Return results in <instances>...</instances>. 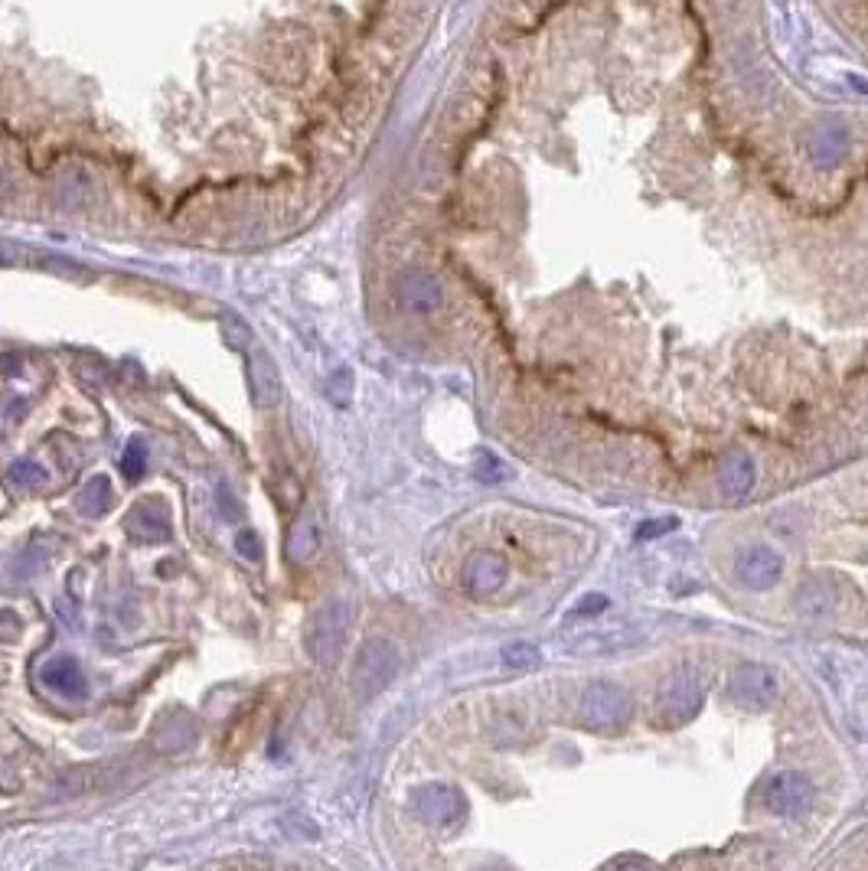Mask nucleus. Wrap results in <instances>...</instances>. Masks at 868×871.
<instances>
[{"label": "nucleus", "instance_id": "obj_19", "mask_svg": "<svg viewBox=\"0 0 868 871\" xmlns=\"http://www.w3.org/2000/svg\"><path fill=\"white\" fill-rule=\"evenodd\" d=\"M7 480L14 483L17 490H40L43 483L49 480L46 470L36 464V460H14L7 470Z\"/></svg>", "mask_w": 868, "mask_h": 871}, {"label": "nucleus", "instance_id": "obj_5", "mask_svg": "<svg viewBox=\"0 0 868 871\" xmlns=\"http://www.w3.org/2000/svg\"><path fill=\"white\" fill-rule=\"evenodd\" d=\"M702 702V686L699 679L689 673V669H682V673H676L673 679L666 682L663 692L656 695V721H663V725L676 728L682 725L692 712L699 708Z\"/></svg>", "mask_w": 868, "mask_h": 871}, {"label": "nucleus", "instance_id": "obj_14", "mask_svg": "<svg viewBox=\"0 0 868 871\" xmlns=\"http://www.w3.org/2000/svg\"><path fill=\"white\" fill-rule=\"evenodd\" d=\"M412 806L428 819V823H451V819L461 816L464 803L461 796H457L454 790L448 787H421L415 796H412Z\"/></svg>", "mask_w": 868, "mask_h": 871}, {"label": "nucleus", "instance_id": "obj_9", "mask_svg": "<svg viewBox=\"0 0 868 871\" xmlns=\"http://www.w3.org/2000/svg\"><path fill=\"white\" fill-rule=\"evenodd\" d=\"M124 529H128L134 539L164 542L170 535V509H167V503L157 500V496H147V500L134 503L131 513L124 516Z\"/></svg>", "mask_w": 868, "mask_h": 871}, {"label": "nucleus", "instance_id": "obj_7", "mask_svg": "<svg viewBox=\"0 0 868 871\" xmlns=\"http://www.w3.org/2000/svg\"><path fill=\"white\" fill-rule=\"evenodd\" d=\"M738 581L744 584V588L751 591H764L771 588V584L780 581V575H784V558H780L777 549H771V545H748L741 555H738Z\"/></svg>", "mask_w": 868, "mask_h": 871}, {"label": "nucleus", "instance_id": "obj_2", "mask_svg": "<svg viewBox=\"0 0 868 871\" xmlns=\"http://www.w3.org/2000/svg\"><path fill=\"white\" fill-rule=\"evenodd\" d=\"M402 669L399 646L386 637H372L359 646L353 663V689L359 699H376L382 689H389Z\"/></svg>", "mask_w": 868, "mask_h": 871}, {"label": "nucleus", "instance_id": "obj_6", "mask_svg": "<svg viewBox=\"0 0 868 871\" xmlns=\"http://www.w3.org/2000/svg\"><path fill=\"white\" fill-rule=\"evenodd\" d=\"M764 806L774 816H803L813 806V783L803 774H777L764 790Z\"/></svg>", "mask_w": 868, "mask_h": 871}, {"label": "nucleus", "instance_id": "obj_23", "mask_svg": "<svg viewBox=\"0 0 868 871\" xmlns=\"http://www.w3.org/2000/svg\"><path fill=\"white\" fill-rule=\"evenodd\" d=\"M503 663L510 669H529V666L539 663V650H536V646H529V643H513V646H506V650H503Z\"/></svg>", "mask_w": 868, "mask_h": 871}, {"label": "nucleus", "instance_id": "obj_20", "mask_svg": "<svg viewBox=\"0 0 868 871\" xmlns=\"http://www.w3.org/2000/svg\"><path fill=\"white\" fill-rule=\"evenodd\" d=\"M219 330H222V337H226V343L232 346V350H252L255 333L239 314H222L219 317Z\"/></svg>", "mask_w": 868, "mask_h": 871}, {"label": "nucleus", "instance_id": "obj_1", "mask_svg": "<svg viewBox=\"0 0 868 871\" xmlns=\"http://www.w3.org/2000/svg\"><path fill=\"white\" fill-rule=\"evenodd\" d=\"M353 611L346 601L330 597L307 620V653L317 666H333L343 653L346 633H350Z\"/></svg>", "mask_w": 868, "mask_h": 871}, {"label": "nucleus", "instance_id": "obj_18", "mask_svg": "<svg viewBox=\"0 0 868 871\" xmlns=\"http://www.w3.org/2000/svg\"><path fill=\"white\" fill-rule=\"evenodd\" d=\"M637 643V633L630 630H611V633H585L575 650L578 653H614V650H624V646Z\"/></svg>", "mask_w": 868, "mask_h": 871}, {"label": "nucleus", "instance_id": "obj_12", "mask_svg": "<svg viewBox=\"0 0 868 871\" xmlns=\"http://www.w3.org/2000/svg\"><path fill=\"white\" fill-rule=\"evenodd\" d=\"M320 545V522H317V513L314 509H301V513L294 516L291 529H288V539H284V555L291 558V562H310Z\"/></svg>", "mask_w": 868, "mask_h": 871}, {"label": "nucleus", "instance_id": "obj_24", "mask_svg": "<svg viewBox=\"0 0 868 871\" xmlns=\"http://www.w3.org/2000/svg\"><path fill=\"white\" fill-rule=\"evenodd\" d=\"M235 549H239V555L248 558V562H262V542H258V535L252 529L235 535Z\"/></svg>", "mask_w": 868, "mask_h": 871}, {"label": "nucleus", "instance_id": "obj_8", "mask_svg": "<svg viewBox=\"0 0 868 871\" xmlns=\"http://www.w3.org/2000/svg\"><path fill=\"white\" fill-rule=\"evenodd\" d=\"M248 385H252V402L258 408H275L284 395V382H281L275 356L262 350V346L248 356Z\"/></svg>", "mask_w": 868, "mask_h": 871}, {"label": "nucleus", "instance_id": "obj_10", "mask_svg": "<svg viewBox=\"0 0 868 871\" xmlns=\"http://www.w3.org/2000/svg\"><path fill=\"white\" fill-rule=\"evenodd\" d=\"M731 695H735V702L744 705V708H767L774 699H777V682L774 676L767 673L764 666H741L735 673V682H731Z\"/></svg>", "mask_w": 868, "mask_h": 871}, {"label": "nucleus", "instance_id": "obj_11", "mask_svg": "<svg viewBox=\"0 0 868 871\" xmlns=\"http://www.w3.org/2000/svg\"><path fill=\"white\" fill-rule=\"evenodd\" d=\"M506 581V562L503 555L496 552H477L467 558V568H464V584L470 594L477 597H487L493 591H500Z\"/></svg>", "mask_w": 868, "mask_h": 871}, {"label": "nucleus", "instance_id": "obj_26", "mask_svg": "<svg viewBox=\"0 0 868 871\" xmlns=\"http://www.w3.org/2000/svg\"><path fill=\"white\" fill-rule=\"evenodd\" d=\"M604 607H607V597L604 594H588L585 601L578 604L575 614H598V611H604Z\"/></svg>", "mask_w": 868, "mask_h": 871}, {"label": "nucleus", "instance_id": "obj_22", "mask_svg": "<svg viewBox=\"0 0 868 871\" xmlns=\"http://www.w3.org/2000/svg\"><path fill=\"white\" fill-rule=\"evenodd\" d=\"M823 588L826 584L823 581H810L806 584V588L800 591V607L806 614H813V617H826V614H833V607H836V594H823Z\"/></svg>", "mask_w": 868, "mask_h": 871}, {"label": "nucleus", "instance_id": "obj_13", "mask_svg": "<svg viewBox=\"0 0 868 871\" xmlns=\"http://www.w3.org/2000/svg\"><path fill=\"white\" fill-rule=\"evenodd\" d=\"M40 676H43V682H46L49 689L62 692L66 699H85V695H89V682H85L82 666L72 656L49 659Z\"/></svg>", "mask_w": 868, "mask_h": 871}, {"label": "nucleus", "instance_id": "obj_4", "mask_svg": "<svg viewBox=\"0 0 868 871\" xmlns=\"http://www.w3.org/2000/svg\"><path fill=\"white\" fill-rule=\"evenodd\" d=\"M395 301H399V307L408 310V314L428 317L444 301L441 281L425 268H405L399 271V278H395Z\"/></svg>", "mask_w": 868, "mask_h": 871}, {"label": "nucleus", "instance_id": "obj_21", "mask_svg": "<svg viewBox=\"0 0 868 871\" xmlns=\"http://www.w3.org/2000/svg\"><path fill=\"white\" fill-rule=\"evenodd\" d=\"M121 474L128 483H138L147 474V444L141 438H131L121 457Z\"/></svg>", "mask_w": 868, "mask_h": 871}, {"label": "nucleus", "instance_id": "obj_15", "mask_svg": "<svg viewBox=\"0 0 868 871\" xmlns=\"http://www.w3.org/2000/svg\"><path fill=\"white\" fill-rule=\"evenodd\" d=\"M754 480H758V470H754V460L744 451L728 454L722 470H718V487L725 496H748Z\"/></svg>", "mask_w": 868, "mask_h": 871}, {"label": "nucleus", "instance_id": "obj_17", "mask_svg": "<svg viewBox=\"0 0 868 871\" xmlns=\"http://www.w3.org/2000/svg\"><path fill=\"white\" fill-rule=\"evenodd\" d=\"M111 503H115V493H111L108 477H92V480L82 487L79 500H76L79 513H82V516H92V519H95V516H105L108 509H111Z\"/></svg>", "mask_w": 868, "mask_h": 871}, {"label": "nucleus", "instance_id": "obj_25", "mask_svg": "<svg viewBox=\"0 0 868 871\" xmlns=\"http://www.w3.org/2000/svg\"><path fill=\"white\" fill-rule=\"evenodd\" d=\"M676 529V519H653V526H643L637 532V539H653V535H663V532H673Z\"/></svg>", "mask_w": 868, "mask_h": 871}, {"label": "nucleus", "instance_id": "obj_27", "mask_svg": "<svg viewBox=\"0 0 868 871\" xmlns=\"http://www.w3.org/2000/svg\"><path fill=\"white\" fill-rule=\"evenodd\" d=\"M620 871H643V868H620Z\"/></svg>", "mask_w": 868, "mask_h": 871}, {"label": "nucleus", "instance_id": "obj_16", "mask_svg": "<svg viewBox=\"0 0 868 871\" xmlns=\"http://www.w3.org/2000/svg\"><path fill=\"white\" fill-rule=\"evenodd\" d=\"M849 151V134L846 128H820L810 138V157L820 167H836Z\"/></svg>", "mask_w": 868, "mask_h": 871}, {"label": "nucleus", "instance_id": "obj_3", "mask_svg": "<svg viewBox=\"0 0 868 871\" xmlns=\"http://www.w3.org/2000/svg\"><path fill=\"white\" fill-rule=\"evenodd\" d=\"M630 715H634V702H630V695L620 686H614V682H591L578 699V718L585 721L588 728L617 731L627 725Z\"/></svg>", "mask_w": 868, "mask_h": 871}]
</instances>
